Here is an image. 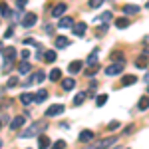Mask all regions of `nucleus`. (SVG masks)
Returning a JSON list of instances; mask_svg holds the SVG:
<instances>
[{
	"mask_svg": "<svg viewBox=\"0 0 149 149\" xmlns=\"http://www.w3.org/2000/svg\"><path fill=\"white\" fill-rule=\"evenodd\" d=\"M44 127H46V121H38V123H32V125L28 127L26 131H22V137H32V135H36V133H40Z\"/></svg>",
	"mask_w": 149,
	"mask_h": 149,
	"instance_id": "nucleus-1",
	"label": "nucleus"
},
{
	"mask_svg": "<svg viewBox=\"0 0 149 149\" xmlns=\"http://www.w3.org/2000/svg\"><path fill=\"white\" fill-rule=\"evenodd\" d=\"M115 143H117V137H105V139H100L97 143H93L90 149H107L111 145H115Z\"/></svg>",
	"mask_w": 149,
	"mask_h": 149,
	"instance_id": "nucleus-2",
	"label": "nucleus"
},
{
	"mask_svg": "<svg viewBox=\"0 0 149 149\" xmlns=\"http://www.w3.org/2000/svg\"><path fill=\"white\" fill-rule=\"evenodd\" d=\"M123 66H125V60H123V62H115V64H111V66L105 68V74H107V76H117V74L123 72Z\"/></svg>",
	"mask_w": 149,
	"mask_h": 149,
	"instance_id": "nucleus-3",
	"label": "nucleus"
},
{
	"mask_svg": "<svg viewBox=\"0 0 149 149\" xmlns=\"http://www.w3.org/2000/svg\"><path fill=\"white\" fill-rule=\"evenodd\" d=\"M36 22H38V16H36L34 12H26L22 16V26L24 28H32Z\"/></svg>",
	"mask_w": 149,
	"mask_h": 149,
	"instance_id": "nucleus-4",
	"label": "nucleus"
},
{
	"mask_svg": "<svg viewBox=\"0 0 149 149\" xmlns=\"http://www.w3.org/2000/svg\"><path fill=\"white\" fill-rule=\"evenodd\" d=\"M14 56H16V48H12V46H8V48H4V70H8L10 68V64H12V60H14Z\"/></svg>",
	"mask_w": 149,
	"mask_h": 149,
	"instance_id": "nucleus-5",
	"label": "nucleus"
},
{
	"mask_svg": "<svg viewBox=\"0 0 149 149\" xmlns=\"http://www.w3.org/2000/svg\"><path fill=\"white\" fill-rule=\"evenodd\" d=\"M64 109H66V107H64L62 103H54V105H50V107L46 109V115L48 117H54V115H60Z\"/></svg>",
	"mask_w": 149,
	"mask_h": 149,
	"instance_id": "nucleus-6",
	"label": "nucleus"
},
{
	"mask_svg": "<svg viewBox=\"0 0 149 149\" xmlns=\"http://www.w3.org/2000/svg\"><path fill=\"white\" fill-rule=\"evenodd\" d=\"M66 10H68V6H66L64 2H60V4H56V6H54V10H52V16H56V18H62Z\"/></svg>",
	"mask_w": 149,
	"mask_h": 149,
	"instance_id": "nucleus-7",
	"label": "nucleus"
},
{
	"mask_svg": "<svg viewBox=\"0 0 149 149\" xmlns=\"http://www.w3.org/2000/svg\"><path fill=\"white\" fill-rule=\"evenodd\" d=\"M80 143H90L93 139V131H90V129H84V131H80Z\"/></svg>",
	"mask_w": 149,
	"mask_h": 149,
	"instance_id": "nucleus-8",
	"label": "nucleus"
},
{
	"mask_svg": "<svg viewBox=\"0 0 149 149\" xmlns=\"http://www.w3.org/2000/svg\"><path fill=\"white\" fill-rule=\"evenodd\" d=\"M22 125H24V117H22V115H18V117H14V119L10 121V129H12V131H16V129H20Z\"/></svg>",
	"mask_w": 149,
	"mask_h": 149,
	"instance_id": "nucleus-9",
	"label": "nucleus"
},
{
	"mask_svg": "<svg viewBox=\"0 0 149 149\" xmlns=\"http://www.w3.org/2000/svg\"><path fill=\"white\" fill-rule=\"evenodd\" d=\"M86 30H88V24H84V22L74 24V34H76V36H84V34H86Z\"/></svg>",
	"mask_w": 149,
	"mask_h": 149,
	"instance_id": "nucleus-10",
	"label": "nucleus"
},
{
	"mask_svg": "<svg viewBox=\"0 0 149 149\" xmlns=\"http://www.w3.org/2000/svg\"><path fill=\"white\" fill-rule=\"evenodd\" d=\"M58 26H60V28H74V20H72L70 16H62Z\"/></svg>",
	"mask_w": 149,
	"mask_h": 149,
	"instance_id": "nucleus-11",
	"label": "nucleus"
},
{
	"mask_svg": "<svg viewBox=\"0 0 149 149\" xmlns=\"http://www.w3.org/2000/svg\"><path fill=\"white\" fill-rule=\"evenodd\" d=\"M70 46V40L66 36H58L56 38V48H68Z\"/></svg>",
	"mask_w": 149,
	"mask_h": 149,
	"instance_id": "nucleus-12",
	"label": "nucleus"
},
{
	"mask_svg": "<svg viewBox=\"0 0 149 149\" xmlns=\"http://www.w3.org/2000/svg\"><path fill=\"white\" fill-rule=\"evenodd\" d=\"M68 70H70V74H78V72L81 70V62H80V60H74V62L70 64Z\"/></svg>",
	"mask_w": 149,
	"mask_h": 149,
	"instance_id": "nucleus-13",
	"label": "nucleus"
},
{
	"mask_svg": "<svg viewBox=\"0 0 149 149\" xmlns=\"http://www.w3.org/2000/svg\"><path fill=\"white\" fill-rule=\"evenodd\" d=\"M28 72H32V66L26 60H22V64L18 66V74H28Z\"/></svg>",
	"mask_w": 149,
	"mask_h": 149,
	"instance_id": "nucleus-14",
	"label": "nucleus"
},
{
	"mask_svg": "<svg viewBox=\"0 0 149 149\" xmlns=\"http://www.w3.org/2000/svg\"><path fill=\"white\" fill-rule=\"evenodd\" d=\"M38 147H40V149H48V147H50V137L40 135V139H38Z\"/></svg>",
	"mask_w": 149,
	"mask_h": 149,
	"instance_id": "nucleus-15",
	"label": "nucleus"
},
{
	"mask_svg": "<svg viewBox=\"0 0 149 149\" xmlns=\"http://www.w3.org/2000/svg\"><path fill=\"white\" fill-rule=\"evenodd\" d=\"M74 86H76V81L72 80V78H66V80L62 81V88H64L66 92H70V90H74Z\"/></svg>",
	"mask_w": 149,
	"mask_h": 149,
	"instance_id": "nucleus-16",
	"label": "nucleus"
},
{
	"mask_svg": "<svg viewBox=\"0 0 149 149\" xmlns=\"http://www.w3.org/2000/svg\"><path fill=\"white\" fill-rule=\"evenodd\" d=\"M86 97H88V93H86V92H80L76 97H74V105H81V103L86 102Z\"/></svg>",
	"mask_w": 149,
	"mask_h": 149,
	"instance_id": "nucleus-17",
	"label": "nucleus"
},
{
	"mask_svg": "<svg viewBox=\"0 0 149 149\" xmlns=\"http://www.w3.org/2000/svg\"><path fill=\"white\" fill-rule=\"evenodd\" d=\"M123 12H125V14H137L139 6H135V4H125V6H123Z\"/></svg>",
	"mask_w": 149,
	"mask_h": 149,
	"instance_id": "nucleus-18",
	"label": "nucleus"
},
{
	"mask_svg": "<svg viewBox=\"0 0 149 149\" xmlns=\"http://www.w3.org/2000/svg\"><path fill=\"white\" fill-rule=\"evenodd\" d=\"M20 102H22L24 105H30V103L34 102V95H32V93H22V95H20Z\"/></svg>",
	"mask_w": 149,
	"mask_h": 149,
	"instance_id": "nucleus-19",
	"label": "nucleus"
},
{
	"mask_svg": "<svg viewBox=\"0 0 149 149\" xmlns=\"http://www.w3.org/2000/svg\"><path fill=\"white\" fill-rule=\"evenodd\" d=\"M46 97H48V92H46V90H40V92L36 93L34 102H36V103H42V102H44V100H46Z\"/></svg>",
	"mask_w": 149,
	"mask_h": 149,
	"instance_id": "nucleus-20",
	"label": "nucleus"
},
{
	"mask_svg": "<svg viewBox=\"0 0 149 149\" xmlns=\"http://www.w3.org/2000/svg\"><path fill=\"white\" fill-rule=\"evenodd\" d=\"M137 107H139V109H141V111H143V109H147V107H149V95H143V97L139 100Z\"/></svg>",
	"mask_w": 149,
	"mask_h": 149,
	"instance_id": "nucleus-21",
	"label": "nucleus"
},
{
	"mask_svg": "<svg viewBox=\"0 0 149 149\" xmlns=\"http://www.w3.org/2000/svg\"><path fill=\"white\" fill-rule=\"evenodd\" d=\"M97 56H100V50H93L92 54H90V58H88V64H90V66H95V62H97Z\"/></svg>",
	"mask_w": 149,
	"mask_h": 149,
	"instance_id": "nucleus-22",
	"label": "nucleus"
},
{
	"mask_svg": "<svg viewBox=\"0 0 149 149\" xmlns=\"http://www.w3.org/2000/svg\"><path fill=\"white\" fill-rule=\"evenodd\" d=\"M115 26H117L119 30H123V28L129 26V20H127V18H117V20H115Z\"/></svg>",
	"mask_w": 149,
	"mask_h": 149,
	"instance_id": "nucleus-23",
	"label": "nucleus"
},
{
	"mask_svg": "<svg viewBox=\"0 0 149 149\" xmlns=\"http://www.w3.org/2000/svg\"><path fill=\"white\" fill-rule=\"evenodd\" d=\"M44 60H46L48 64H50V62H56V52H54V50H48L46 54H44Z\"/></svg>",
	"mask_w": 149,
	"mask_h": 149,
	"instance_id": "nucleus-24",
	"label": "nucleus"
},
{
	"mask_svg": "<svg viewBox=\"0 0 149 149\" xmlns=\"http://www.w3.org/2000/svg\"><path fill=\"white\" fill-rule=\"evenodd\" d=\"M135 81H137V78H135V76H123L121 84H123V86H131V84H135Z\"/></svg>",
	"mask_w": 149,
	"mask_h": 149,
	"instance_id": "nucleus-25",
	"label": "nucleus"
},
{
	"mask_svg": "<svg viewBox=\"0 0 149 149\" xmlns=\"http://www.w3.org/2000/svg\"><path fill=\"white\" fill-rule=\"evenodd\" d=\"M147 64H149V60L145 56H139V60L135 62V66H137V68H147Z\"/></svg>",
	"mask_w": 149,
	"mask_h": 149,
	"instance_id": "nucleus-26",
	"label": "nucleus"
},
{
	"mask_svg": "<svg viewBox=\"0 0 149 149\" xmlns=\"http://www.w3.org/2000/svg\"><path fill=\"white\" fill-rule=\"evenodd\" d=\"M0 14H2L4 18H8V16H10V14H12V12H10V8H8V6H6L4 2L0 4Z\"/></svg>",
	"mask_w": 149,
	"mask_h": 149,
	"instance_id": "nucleus-27",
	"label": "nucleus"
},
{
	"mask_svg": "<svg viewBox=\"0 0 149 149\" xmlns=\"http://www.w3.org/2000/svg\"><path fill=\"white\" fill-rule=\"evenodd\" d=\"M105 102H107V95H105V93H102V95H97V97H95V105H97V107H102Z\"/></svg>",
	"mask_w": 149,
	"mask_h": 149,
	"instance_id": "nucleus-28",
	"label": "nucleus"
},
{
	"mask_svg": "<svg viewBox=\"0 0 149 149\" xmlns=\"http://www.w3.org/2000/svg\"><path fill=\"white\" fill-rule=\"evenodd\" d=\"M60 74H62V72H60V70H58V68H54V70H52V72H50V80H52V81L60 80Z\"/></svg>",
	"mask_w": 149,
	"mask_h": 149,
	"instance_id": "nucleus-29",
	"label": "nucleus"
},
{
	"mask_svg": "<svg viewBox=\"0 0 149 149\" xmlns=\"http://www.w3.org/2000/svg\"><path fill=\"white\" fill-rule=\"evenodd\" d=\"M50 149H66V141H56Z\"/></svg>",
	"mask_w": 149,
	"mask_h": 149,
	"instance_id": "nucleus-30",
	"label": "nucleus"
},
{
	"mask_svg": "<svg viewBox=\"0 0 149 149\" xmlns=\"http://www.w3.org/2000/svg\"><path fill=\"white\" fill-rule=\"evenodd\" d=\"M103 2H105V0H90V6H92V8H100Z\"/></svg>",
	"mask_w": 149,
	"mask_h": 149,
	"instance_id": "nucleus-31",
	"label": "nucleus"
},
{
	"mask_svg": "<svg viewBox=\"0 0 149 149\" xmlns=\"http://www.w3.org/2000/svg\"><path fill=\"white\" fill-rule=\"evenodd\" d=\"M34 80H36V81H44V80H46V76H44V72H36Z\"/></svg>",
	"mask_w": 149,
	"mask_h": 149,
	"instance_id": "nucleus-32",
	"label": "nucleus"
},
{
	"mask_svg": "<svg viewBox=\"0 0 149 149\" xmlns=\"http://www.w3.org/2000/svg\"><path fill=\"white\" fill-rule=\"evenodd\" d=\"M109 18H111V12H103L102 16L97 18V20H102V22H105V20H109Z\"/></svg>",
	"mask_w": 149,
	"mask_h": 149,
	"instance_id": "nucleus-33",
	"label": "nucleus"
},
{
	"mask_svg": "<svg viewBox=\"0 0 149 149\" xmlns=\"http://www.w3.org/2000/svg\"><path fill=\"white\" fill-rule=\"evenodd\" d=\"M111 60H115V62H123V58H121V52H115V54H111Z\"/></svg>",
	"mask_w": 149,
	"mask_h": 149,
	"instance_id": "nucleus-34",
	"label": "nucleus"
},
{
	"mask_svg": "<svg viewBox=\"0 0 149 149\" xmlns=\"http://www.w3.org/2000/svg\"><path fill=\"white\" fill-rule=\"evenodd\" d=\"M16 84H18V78H10V80H8V88H14Z\"/></svg>",
	"mask_w": 149,
	"mask_h": 149,
	"instance_id": "nucleus-35",
	"label": "nucleus"
},
{
	"mask_svg": "<svg viewBox=\"0 0 149 149\" xmlns=\"http://www.w3.org/2000/svg\"><path fill=\"white\" fill-rule=\"evenodd\" d=\"M107 129H119V121H111V123L107 125Z\"/></svg>",
	"mask_w": 149,
	"mask_h": 149,
	"instance_id": "nucleus-36",
	"label": "nucleus"
},
{
	"mask_svg": "<svg viewBox=\"0 0 149 149\" xmlns=\"http://www.w3.org/2000/svg\"><path fill=\"white\" fill-rule=\"evenodd\" d=\"M26 2H28V0H18V10H22L24 6H26Z\"/></svg>",
	"mask_w": 149,
	"mask_h": 149,
	"instance_id": "nucleus-37",
	"label": "nucleus"
},
{
	"mask_svg": "<svg viewBox=\"0 0 149 149\" xmlns=\"http://www.w3.org/2000/svg\"><path fill=\"white\" fill-rule=\"evenodd\" d=\"M20 56H22V60H28V58H30V52H28V50H24Z\"/></svg>",
	"mask_w": 149,
	"mask_h": 149,
	"instance_id": "nucleus-38",
	"label": "nucleus"
},
{
	"mask_svg": "<svg viewBox=\"0 0 149 149\" xmlns=\"http://www.w3.org/2000/svg\"><path fill=\"white\" fill-rule=\"evenodd\" d=\"M46 32L48 34H54V26H46Z\"/></svg>",
	"mask_w": 149,
	"mask_h": 149,
	"instance_id": "nucleus-39",
	"label": "nucleus"
},
{
	"mask_svg": "<svg viewBox=\"0 0 149 149\" xmlns=\"http://www.w3.org/2000/svg\"><path fill=\"white\" fill-rule=\"evenodd\" d=\"M145 84H149V72L145 74Z\"/></svg>",
	"mask_w": 149,
	"mask_h": 149,
	"instance_id": "nucleus-40",
	"label": "nucleus"
},
{
	"mask_svg": "<svg viewBox=\"0 0 149 149\" xmlns=\"http://www.w3.org/2000/svg\"><path fill=\"white\" fill-rule=\"evenodd\" d=\"M145 6H147V8H149V2H147V4H145Z\"/></svg>",
	"mask_w": 149,
	"mask_h": 149,
	"instance_id": "nucleus-41",
	"label": "nucleus"
},
{
	"mask_svg": "<svg viewBox=\"0 0 149 149\" xmlns=\"http://www.w3.org/2000/svg\"><path fill=\"white\" fill-rule=\"evenodd\" d=\"M0 127H2V121H0Z\"/></svg>",
	"mask_w": 149,
	"mask_h": 149,
	"instance_id": "nucleus-42",
	"label": "nucleus"
},
{
	"mask_svg": "<svg viewBox=\"0 0 149 149\" xmlns=\"http://www.w3.org/2000/svg\"><path fill=\"white\" fill-rule=\"evenodd\" d=\"M147 93H149V90H147Z\"/></svg>",
	"mask_w": 149,
	"mask_h": 149,
	"instance_id": "nucleus-43",
	"label": "nucleus"
}]
</instances>
